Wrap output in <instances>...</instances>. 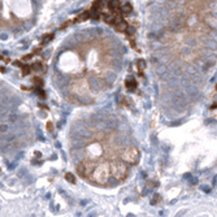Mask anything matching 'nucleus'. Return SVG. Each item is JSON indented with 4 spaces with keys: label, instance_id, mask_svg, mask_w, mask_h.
<instances>
[{
    "label": "nucleus",
    "instance_id": "obj_1",
    "mask_svg": "<svg viewBox=\"0 0 217 217\" xmlns=\"http://www.w3.org/2000/svg\"><path fill=\"white\" fill-rule=\"evenodd\" d=\"M109 172L111 166L108 165V163H100L95 166L94 172L90 175V179L98 185H105L108 182V178H109Z\"/></svg>",
    "mask_w": 217,
    "mask_h": 217
},
{
    "label": "nucleus",
    "instance_id": "obj_2",
    "mask_svg": "<svg viewBox=\"0 0 217 217\" xmlns=\"http://www.w3.org/2000/svg\"><path fill=\"white\" fill-rule=\"evenodd\" d=\"M111 173L117 181H124L127 175L126 164L121 163V161H113L111 164Z\"/></svg>",
    "mask_w": 217,
    "mask_h": 217
},
{
    "label": "nucleus",
    "instance_id": "obj_3",
    "mask_svg": "<svg viewBox=\"0 0 217 217\" xmlns=\"http://www.w3.org/2000/svg\"><path fill=\"white\" fill-rule=\"evenodd\" d=\"M141 157V152L135 147H127L121 152V160L127 164H137Z\"/></svg>",
    "mask_w": 217,
    "mask_h": 217
},
{
    "label": "nucleus",
    "instance_id": "obj_4",
    "mask_svg": "<svg viewBox=\"0 0 217 217\" xmlns=\"http://www.w3.org/2000/svg\"><path fill=\"white\" fill-rule=\"evenodd\" d=\"M95 163L94 161H90V160H85V161H81V163L77 165V173L81 178H90L91 173L94 172L95 169Z\"/></svg>",
    "mask_w": 217,
    "mask_h": 217
},
{
    "label": "nucleus",
    "instance_id": "obj_5",
    "mask_svg": "<svg viewBox=\"0 0 217 217\" xmlns=\"http://www.w3.org/2000/svg\"><path fill=\"white\" fill-rule=\"evenodd\" d=\"M115 29L117 31H120V33H122V31H127V22H125L124 20H119L117 22L115 23Z\"/></svg>",
    "mask_w": 217,
    "mask_h": 217
},
{
    "label": "nucleus",
    "instance_id": "obj_6",
    "mask_svg": "<svg viewBox=\"0 0 217 217\" xmlns=\"http://www.w3.org/2000/svg\"><path fill=\"white\" fill-rule=\"evenodd\" d=\"M125 85H126V88L129 91H134L137 88V81L133 77H129L126 79V82H125Z\"/></svg>",
    "mask_w": 217,
    "mask_h": 217
},
{
    "label": "nucleus",
    "instance_id": "obj_7",
    "mask_svg": "<svg viewBox=\"0 0 217 217\" xmlns=\"http://www.w3.org/2000/svg\"><path fill=\"white\" fill-rule=\"evenodd\" d=\"M108 8H109L111 11H116V9L121 8V7H120V1L119 0H111L109 3H108Z\"/></svg>",
    "mask_w": 217,
    "mask_h": 217
},
{
    "label": "nucleus",
    "instance_id": "obj_8",
    "mask_svg": "<svg viewBox=\"0 0 217 217\" xmlns=\"http://www.w3.org/2000/svg\"><path fill=\"white\" fill-rule=\"evenodd\" d=\"M65 179L69 183H76V175L73 173H65Z\"/></svg>",
    "mask_w": 217,
    "mask_h": 217
},
{
    "label": "nucleus",
    "instance_id": "obj_9",
    "mask_svg": "<svg viewBox=\"0 0 217 217\" xmlns=\"http://www.w3.org/2000/svg\"><path fill=\"white\" fill-rule=\"evenodd\" d=\"M42 69H43V65L40 62H34V64L31 65V70H34V72H40Z\"/></svg>",
    "mask_w": 217,
    "mask_h": 217
},
{
    "label": "nucleus",
    "instance_id": "obj_10",
    "mask_svg": "<svg viewBox=\"0 0 217 217\" xmlns=\"http://www.w3.org/2000/svg\"><path fill=\"white\" fill-rule=\"evenodd\" d=\"M33 83H34L35 86H38V87H42L43 86V79L39 78V77H34V78H33Z\"/></svg>",
    "mask_w": 217,
    "mask_h": 217
},
{
    "label": "nucleus",
    "instance_id": "obj_11",
    "mask_svg": "<svg viewBox=\"0 0 217 217\" xmlns=\"http://www.w3.org/2000/svg\"><path fill=\"white\" fill-rule=\"evenodd\" d=\"M121 11H122V13H125V14L130 13V12H131V5H130V4H125L124 7H121Z\"/></svg>",
    "mask_w": 217,
    "mask_h": 217
},
{
    "label": "nucleus",
    "instance_id": "obj_12",
    "mask_svg": "<svg viewBox=\"0 0 217 217\" xmlns=\"http://www.w3.org/2000/svg\"><path fill=\"white\" fill-rule=\"evenodd\" d=\"M21 69H22V76H29V74H30V70H31V66L23 65Z\"/></svg>",
    "mask_w": 217,
    "mask_h": 217
},
{
    "label": "nucleus",
    "instance_id": "obj_13",
    "mask_svg": "<svg viewBox=\"0 0 217 217\" xmlns=\"http://www.w3.org/2000/svg\"><path fill=\"white\" fill-rule=\"evenodd\" d=\"M137 66H138L139 70H144V68H146V62H144V60H139L138 64H137Z\"/></svg>",
    "mask_w": 217,
    "mask_h": 217
},
{
    "label": "nucleus",
    "instance_id": "obj_14",
    "mask_svg": "<svg viewBox=\"0 0 217 217\" xmlns=\"http://www.w3.org/2000/svg\"><path fill=\"white\" fill-rule=\"evenodd\" d=\"M35 91H37V94H38V95H39L42 99H44V98H46V94H44V91L42 90V87H38Z\"/></svg>",
    "mask_w": 217,
    "mask_h": 217
},
{
    "label": "nucleus",
    "instance_id": "obj_15",
    "mask_svg": "<svg viewBox=\"0 0 217 217\" xmlns=\"http://www.w3.org/2000/svg\"><path fill=\"white\" fill-rule=\"evenodd\" d=\"M54 38V34H50V35H46V37H43V43H48L50 40Z\"/></svg>",
    "mask_w": 217,
    "mask_h": 217
},
{
    "label": "nucleus",
    "instance_id": "obj_16",
    "mask_svg": "<svg viewBox=\"0 0 217 217\" xmlns=\"http://www.w3.org/2000/svg\"><path fill=\"white\" fill-rule=\"evenodd\" d=\"M47 130L48 131H54V124H52L51 121L47 122Z\"/></svg>",
    "mask_w": 217,
    "mask_h": 217
},
{
    "label": "nucleus",
    "instance_id": "obj_17",
    "mask_svg": "<svg viewBox=\"0 0 217 217\" xmlns=\"http://www.w3.org/2000/svg\"><path fill=\"white\" fill-rule=\"evenodd\" d=\"M216 90H217V85H216Z\"/></svg>",
    "mask_w": 217,
    "mask_h": 217
}]
</instances>
